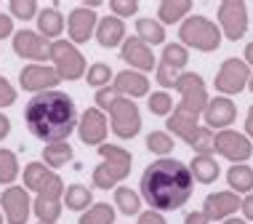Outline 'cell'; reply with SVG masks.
Here are the masks:
<instances>
[{"mask_svg":"<svg viewBox=\"0 0 253 224\" xmlns=\"http://www.w3.org/2000/svg\"><path fill=\"white\" fill-rule=\"evenodd\" d=\"M192 187L195 179L189 174L187 163L176 158H157L141 174L139 195L149 203L152 211L166 214L187 206V200L192 198Z\"/></svg>","mask_w":253,"mask_h":224,"instance_id":"6da1fadb","label":"cell"},{"mask_svg":"<svg viewBox=\"0 0 253 224\" xmlns=\"http://www.w3.org/2000/svg\"><path fill=\"white\" fill-rule=\"evenodd\" d=\"M24 123L27 131L43 144H56L67 141L70 134L78 128V107L70 93L59 91H43L35 93L24 107Z\"/></svg>","mask_w":253,"mask_h":224,"instance_id":"7a4b0ae2","label":"cell"},{"mask_svg":"<svg viewBox=\"0 0 253 224\" xmlns=\"http://www.w3.org/2000/svg\"><path fill=\"white\" fill-rule=\"evenodd\" d=\"M96 107L101 112L109 115V123H112V134L118 139H133L141 131V112L131 99L118 96L112 88H99L96 91Z\"/></svg>","mask_w":253,"mask_h":224,"instance_id":"3957f363","label":"cell"},{"mask_svg":"<svg viewBox=\"0 0 253 224\" xmlns=\"http://www.w3.org/2000/svg\"><path fill=\"white\" fill-rule=\"evenodd\" d=\"M173 88L181 93V101L173 112L166 118V123L176 126H197V118L203 115L205 104H208V88H205L203 75L197 72H181Z\"/></svg>","mask_w":253,"mask_h":224,"instance_id":"277c9868","label":"cell"},{"mask_svg":"<svg viewBox=\"0 0 253 224\" xmlns=\"http://www.w3.org/2000/svg\"><path fill=\"white\" fill-rule=\"evenodd\" d=\"M99 155H101V163L93 168L91 174V184L96 189H112V187H120V181L131 174V166H133V155L128 149H123L118 144H101L99 147Z\"/></svg>","mask_w":253,"mask_h":224,"instance_id":"5b68a950","label":"cell"},{"mask_svg":"<svg viewBox=\"0 0 253 224\" xmlns=\"http://www.w3.org/2000/svg\"><path fill=\"white\" fill-rule=\"evenodd\" d=\"M179 40L184 48L189 45L195 51L208 53V51L221 48V30L208 16H203V13H189L179 24Z\"/></svg>","mask_w":253,"mask_h":224,"instance_id":"8992f818","label":"cell"},{"mask_svg":"<svg viewBox=\"0 0 253 224\" xmlns=\"http://www.w3.org/2000/svg\"><path fill=\"white\" fill-rule=\"evenodd\" d=\"M48 59L53 62V70L61 80H80L85 78V56L80 53L78 45H72L70 40H53L51 43V51H48Z\"/></svg>","mask_w":253,"mask_h":224,"instance_id":"52a82bcc","label":"cell"},{"mask_svg":"<svg viewBox=\"0 0 253 224\" xmlns=\"http://www.w3.org/2000/svg\"><path fill=\"white\" fill-rule=\"evenodd\" d=\"M24 189L27 192H38L43 198H59L64 195V181H61L59 174H53L48 166H43L40 160H32L24 166Z\"/></svg>","mask_w":253,"mask_h":224,"instance_id":"ba28073f","label":"cell"},{"mask_svg":"<svg viewBox=\"0 0 253 224\" xmlns=\"http://www.w3.org/2000/svg\"><path fill=\"white\" fill-rule=\"evenodd\" d=\"M251 67L243 62V59H237V56H229V59H224L221 67H218V72H216V80H213V86H216V91L221 93V96H235V93H240L248 88V80H251Z\"/></svg>","mask_w":253,"mask_h":224,"instance_id":"9c48e42d","label":"cell"},{"mask_svg":"<svg viewBox=\"0 0 253 224\" xmlns=\"http://www.w3.org/2000/svg\"><path fill=\"white\" fill-rule=\"evenodd\" d=\"M218 30L224 32L227 40H240L245 32H248V5L243 0H224L218 3Z\"/></svg>","mask_w":253,"mask_h":224,"instance_id":"30bf717a","label":"cell"},{"mask_svg":"<svg viewBox=\"0 0 253 224\" xmlns=\"http://www.w3.org/2000/svg\"><path fill=\"white\" fill-rule=\"evenodd\" d=\"M213 152H221L232 166H237V163H245L253 155V141L240 131L224 128V131L213 134Z\"/></svg>","mask_w":253,"mask_h":224,"instance_id":"8fae6325","label":"cell"},{"mask_svg":"<svg viewBox=\"0 0 253 224\" xmlns=\"http://www.w3.org/2000/svg\"><path fill=\"white\" fill-rule=\"evenodd\" d=\"M189 62V51L181 43H170L163 48V59L157 64V83L163 88H173V83L179 80V75L184 72V67Z\"/></svg>","mask_w":253,"mask_h":224,"instance_id":"7c38bea8","label":"cell"},{"mask_svg":"<svg viewBox=\"0 0 253 224\" xmlns=\"http://www.w3.org/2000/svg\"><path fill=\"white\" fill-rule=\"evenodd\" d=\"M48 51H51V43L43 35H38L35 30L13 32V53H16L19 59H27V62H32V64H40V62L48 59Z\"/></svg>","mask_w":253,"mask_h":224,"instance_id":"4fadbf2b","label":"cell"},{"mask_svg":"<svg viewBox=\"0 0 253 224\" xmlns=\"http://www.w3.org/2000/svg\"><path fill=\"white\" fill-rule=\"evenodd\" d=\"M78 136L83 144L88 147H101L109 134V126H107V115L99 110V107H91V110H85L83 115L78 118Z\"/></svg>","mask_w":253,"mask_h":224,"instance_id":"5bb4252c","label":"cell"},{"mask_svg":"<svg viewBox=\"0 0 253 224\" xmlns=\"http://www.w3.org/2000/svg\"><path fill=\"white\" fill-rule=\"evenodd\" d=\"M0 208H3L8 224H24L30 219V211H32L30 192L24 187H16V184L5 187L3 195H0Z\"/></svg>","mask_w":253,"mask_h":224,"instance_id":"9a60e30c","label":"cell"},{"mask_svg":"<svg viewBox=\"0 0 253 224\" xmlns=\"http://www.w3.org/2000/svg\"><path fill=\"white\" fill-rule=\"evenodd\" d=\"M96 24H99V16L96 11L85 8V5H78V8L70 11V16L64 19V27L70 32V43L72 45H80V43H88L96 32Z\"/></svg>","mask_w":253,"mask_h":224,"instance_id":"2e32d148","label":"cell"},{"mask_svg":"<svg viewBox=\"0 0 253 224\" xmlns=\"http://www.w3.org/2000/svg\"><path fill=\"white\" fill-rule=\"evenodd\" d=\"M61 83V78L56 75V70L48 64H27L19 72V86L30 93H43V91H53Z\"/></svg>","mask_w":253,"mask_h":224,"instance_id":"e0dca14e","label":"cell"},{"mask_svg":"<svg viewBox=\"0 0 253 224\" xmlns=\"http://www.w3.org/2000/svg\"><path fill=\"white\" fill-rule=\"evenodd\" d=\"M240 203H243V198H240V195H235L232 189L211 192V195H205L203 216L208 222H224V219H229V216L240 208Z\"/></svg>","mask_w":253,"mask_h":224,"instance_id":"ac0fdd59","label":"cell"},{"mask_svg":"<svg viewBox=\"0 0 253 224\" xmlns=\"http://www.w3.org/2000/svg\"><path fill=\"white\" fill-rule=\"evenodd\" d=\"M120 59H123L128 67H133L136 72H144V75L152 72V67H157L152 48H149L147 43H141L136 35L123 40V45H120Z\"/></svg>","mask_w":253,"mask_h":224,"instance_id":"d6986e66","label":"cell"},{"mask_svg":"<svg viewBox=\"0 0 253 224\" xmlns=\"http://www.w3.org/2000/svg\"><path fill=\"white\" fill-rule=\"evenodd\" d=\"M166 131H173V136H179L184 144H189L197 155H211L213 152V131L205 126H176L166 123Z\"/></svg>","mask_w":253,"mask_h":224,"instance_id":"ffe728a7","label":"cell"},{"mask_svg":"<svg viewBox=\"0 0 253 224\" xmlns=\"http://www.w3.org/2000/svg\"><path fill=\"white\" fill-rule=\"evenodd\" d=\"M203 118H205V128H211V131H224V128H229L235 123L237 118V107L235 101L227 99V96H216V99H208V104H205L203 110Z\"/></svg>","mask_w":253,"mask_h":224,"instance_id":"44dd1931","label":"cell"},{"mask_svg":"<svg viewBox=\"0 0 253 224\" xmlns=\"http://www.w3.org/2000/svg\"><path fill=\"white\" fill-rule=\"evenodd\" d=\"M112 88L118 96H126V99H139V96H147L149 93V78L144 72H136V70H126L120 75L112 78Z\"/></svg>","mask_w":253,"mask_h":224,"instance_id":"7402d4cb","label":"cell"},{"mask_svg":"<svg viewBox=\"0 0 253 224\" xmlns=\"http://www.w3.org/2000/svg\"><path fill=\"white\" fill-rule=\"evenodd\" d=\"M93 35H96L101 48H115V45H123V40H126V24L118 16H101Z\"/></svg>","mask_w":253,"mask_h":224,"instance_id":"603a6c76","label":"cell"},{"mask_svg":"<svg viewBox=\"0 0 253 224\" xmlns=\"http://www.w3.org/2000/svg\"><path fill=\"white\" fill-rule=\"evenodd\" d=\"M61 32H64V16L56 5L38 13V35H43L51 43V40H61Z\"/></svg>","mask_w":253,"mask_h":224,"instance_id":"cb8c5ba5","label":"cell"},{"mask_svg":"<svg viewBox=\"0 0 253 224\" xmlns=\"http://www.w3.org/2000/svg\"><path fill=\"white\" fill-rule=\"evenodd\" d=\"M187 168H189V174H192V179L200 181V184H213L218 179V174H221V168H218L213 155H195Z\"/></svg>","mask_w":253,"mask_h":224,"instance_id":"d4e9b609","label":"cell"},{"mask_svg":"<svg viewBox=\"0 0 253 224\" xmlns=\"http://www.w3.org/2000/svg\"><path fill=\"white\" fill-rule=\"evenodd\" d=\"M192 13V0H163L157 5V22L163 27L166 24H176Z\"/></svg>","mask_w":253,"mask_h":224,"instance_id":"484cf974","label":"cell"},{"mask_svg":"<svg viewBox=\"0 0 253 224\" xmlns=\"http://www.w3.org/2000/svg\"><path fill=\"white\" fill-rule=\"evenodd\" d=\"M61 206H67L70 211L83 214L93 206V192L85 184H70L64 189V195H61Z\"/></svg>","mask_w":253,"mask_h":224,"instance_id":"4316f807","label":"cell"},{"mask_svg":"<svg viewBox=\"0 0 253 224\" xmlns=\"http://www.w3.org/2000/svg\"><path fill=\"white\" fill-rule=\"evenodd\" d=\"M227 181H229V189H232L235 195H248V192H253V168L245 166V163L229 166Z\"/></svg>","mask_w":253,"mask_h":224,"instance_id":"83f0119b","label":"cell"},{"mask_svg":"<svg viewBox=\"0 0 253 224\" xmlns=\"http://www.w3.org/2000/svg\"><path fill=\"white\" fill-rule=\"evenodd\" d=\"M136 38L147 45H160V43H166V27L157 22V19L141 16L136 22Z\"/></svg>","mask_w":253,"mask_h":224,"instance_id":"f1b7e54d","label":"cell"},{"mask_svg":"<svg viewBox=\"0 0 253 224\" xmlns=\"http://www.w3.org/2000/svg\"><path fill=\"white\" fill-rule=\"evenodd\" d=\"M75 149L70 147V141H56V144H45L43 147V166H48L51 171L53 168H61L67 163H72Z\"/></svg>","mask_w":253,"mask_h":224,"instance_id":"f546056e","label":"cell"},{"mask_svg":"<svg viewBox=\"0 0 253 224\" xmlns=\"http://www.w3.org/2000/svg\"><path fill=\"white\" fill-rule=\"evenodd\" d=\"M115 208L126 216L141 214V195L131 187H115Z\"/></svg>","mask_w":253,"mask_h":224,"instance_id":"4dcf8cb0","label":"cell"},{"mask_svg":"<svg viewBox=\"0 0 253 224\" xmlns=\"http://www.w3.org/2000/svg\"><path fill=\"white\" fill-rule=\"evenodd\" d=\"M32 214H35L43 224H56L59 216H61V200L59 198H43V195H38L35 203H32Z\"/></svg>","mask_w":253,"mask_h":224,"instance_id":"1f68e13d","label":"cell"},{"mask_svg":"<svg viewBox=\"0 0 253 224\" xmlns=\"http://www.w3.org/2000/svg\"><path fill=\"white\" fill-rule=\"evenodd\" d=\"M115 206H109V203H93L88 211L80 214L78 224H115Z\"/></svg>","mask_w":253,"mask_h":224,"instance_id":"d6a6232c","label":"cell"},{"mask_svg":"<svg viewBox=\"0 0 253 224\" xmlns=\"http://www.w3.org/2000/svg\"><path fill=\"white\" fill-rule=\"evenodd\" d=\"M19 179V160L11 149L0 147V184L11 187Z\"/></svg>","mask_w":253,"mask_h":224,"instance_id":"836d02e7","label":"cell"},{"mask_svg":"<svg viewBox=\"0 0 253 224\" xmlns=\"http://www.w3.org/2000/svg\"><path fill=\"white\" fill-rule=\"evenodd\" d=\"M85 80H88V86L91 88H107L109 86V80H112V67L104 64V62H96V64H91L85 70Z\"/></svg>","mask_w":253,"mask_h":224,"instance_id":"e575fe53","label":"cell"},{"mask_svg":"<svg viewBox=\"0 0 253 224\" xmlns=\"http://www.w3.org/2000/svg\"><path fill=\"white\" fill-rule=\"evenodd\" d=\"M147 149L160 158H168V152H173V136L168 131H152L147 136Z\"/></svg>","mask_w":253,"mask_h":224,"instance_id":"d590c367","label":"cell"},{"mask_svg":"<svg viewBox=\"0 0 253 224\" xmlns=\"http://www.w3.org/2000/svg\"><path fill=\"white\" fill-rule=\"evenodd\" d=\"M147 107L152 115H160V118H168L170 110H173V99H170L168 91H155L147 96Z\"/></svg>","mask_w":253,"mask_h":224,"instance_id":"8d00e7d4","label":"cell"},{"mask_svg":"<svg viewBox=\"0 0 253 224\" xmlns=\"http://www.w3.org/2000/svg\"><path fill=\"white\" fill-rule=\"evenodd\" d=\"M11 19H22V22H30V19H38V0H11Z\"/></svg>","mask_w":253,"mask_h":224,"instance_id":"74e56055","label":"cell"},{"mask_svg":"<svg viewBox=\"0 0 253 224\" xmlns=\"http://www.w3.org/2000/svg\"><path fill=\"white\" fill-rule=\"evenodd\" d=\"M109 8H112V16L128 19V16L139 13V3L136 0H109Z\"/></svg>","mask_w":253,"mask_h":224,"instance_id":"f35d334b","label":"cell"},{"mask_svg":"<svg viewBox=\"0 0 253 224\" xmlns=\"http://www.w3.org/2000/svg\"><path fill=\"white\" fill-rule=\"evenodd\" d=\"M13 101H16V88H13L8 80L0 75V110H5V107H11Z\"/></svg>","mask_w":253,"mask_h":224,"instance_id":"ab89813d","label":"cell"},{"mask_svg":"<svg viewBox=\"0 0 253 224\" xmlns=\"http://www.w3.org/2000/svg\"><path fill=\"white\" fill-rule=\"evenodd\" d=\"M136 224H166V216L152 211V208H147V211L139 214V222H136Z\"/></svg>","mask_w":253,"mask_h":224,"instance_id":"60d3db41","label":"cell"},{"mask_svg":"<svg viewBox=\"0 0 253 224\" xmlns=\"http://www.w3.org/2000/svg\"><path fill=\"white\" fill-rule=\"evenodd\" d=\"M11 35H13V19L8 13H0V40L11 38Z\"/></svg>","mask_w":253,"mask_h":224,"instance_id":"b9f144b4","label":"cell"},{"mask_svg":"<svg viewBox=\"0 0 253 224\" xmlns=\"http://www.w3.org/2000/svg\"><path fill=\"white\" fill-rule=\"evenodd\" d=\"M240 208H243V216H245V222H253V192H248V195L243 198Z\"/></svg>","mask_w":253,"mask_h":224,"instance_id":"7bdbcfd3","label":"cell"},{"mask_svg":"<svg viewBox=\"0 0 253 224\" xmlns=\"http://www.w3.org/2000/svg\"><path fill=\"white\" fill-rule=\"evenodd\" d=\"M184 224H211V222L203 216V211H189L184 216Z\"/></svg>","mask_w":253,"mask_h":224,"instance_id":"ee69618b","label":"cell"},{"mask_svg":"<svg viewBox=\"0 0 253 224\" xmlns=\"http://www.w3.org/2000/svg\"><path fill=\"white\" fill-rule=\"evenodd\" d=\"M8 134H11V120H8V115L0 112V141L8 136Z\"/></svg>","mask_w":253,"mask_h":224,"instance_id":"f6af8a7d","label":"cell"},{"mask_svg":"<svg viewBox=\"0 0 253 224\" xmlns=\"http://www.w3.org/2000/svg\"><path fill=\"white\" fill-rule=\"evenodd\" d=\"M245 136L253 139V104L248 107V115H245Z\"/></svg>","mask_w":253,"mask_h":224,"instance_id":"bcb514c9","label":"cell"},{"mask_svg":"<svg viewBox=\"0 0 253 224\" xmlns=\"http://www.w3.org/2000/svg\"><path fill=\"white\" fill-rule=\"evenodd\" d=\"M243 62L248 64V67H253V43L245 45V59H243Z\"/></svg>","mask_w":253,"mask_h":224,"instance_id":"7dc6e473","label":"cell"},{"mask_svg":"<svg viewBox=\"0 0 253 224\" xmlns=\"http://www.w3.org/2000/svg\"><path fill=\"white\" fill-rule=\"evenodd\" d=\"M221 224H248V222H245V219H237V216H235V219H224Z\"/></svg>","mask_w":253,"mask_h":224,"instance_id":"c3c4849f","label":"cell"},{"mask_svg":"<svg viewBox=\"0 0 253 224\" xmlns=\"http://www.w3.org/2000/svg\"><path fill=\"white\" fill-rule=\"evenodd\" d=\"M248 91H253V75H251V80H248Z\"/></svg>","mask_w":253,"mask_h":224,"instance_id":"681fc988","label":"cell"},{"mask_svg":"<svg viewBox=\"0 0 253 224\" xmlns=\"http://www.w3.org/2000/svg\"><path fill=\"white\" fill-rule=\"evenodd\" d=\"M0 224H3V211H0Z\"/></svg>","mask_w":253,"mask_h":224,"instance_id":"f907efd6","label":"cell"},{"mask_svg":"<svg viewBox=\"0 0 253 224\" xmlns=\"http://www.w3.org/2000/svg\"><path fill=\"white\" fill-rule=\"evenodd\" d=\"M38 224H43V222H38Z\"/></svg>","mask_w":253,"mask_h":224,"instance_id":"816d5d0a","label":"cell"}]
</instances>
